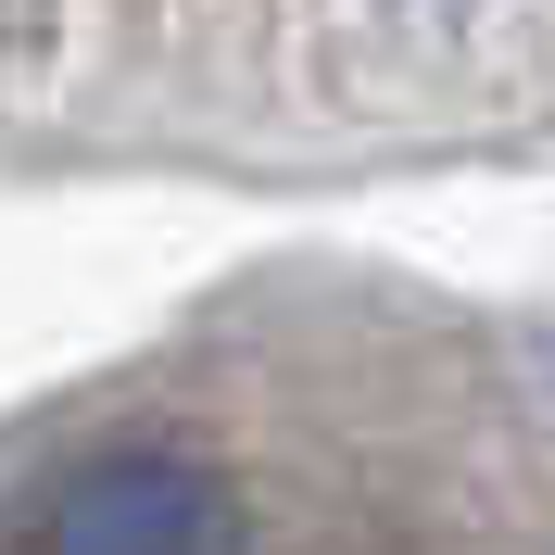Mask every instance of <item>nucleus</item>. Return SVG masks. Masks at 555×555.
Listing matches in <instances>:
<instances>
[{"label":"nucleus","mask_w":555,"mask_h":555,"mask_svg":"<svg viewBox=\"0 0 555 555\" xmlns=\"http://www.w3.org/2000/svg\"><path fill=\"white\" fill-rule=\"evenodd\" d=\"M13 555H241V505H228L215 467L127 442V454H89V467H64L38 492Z\"/></svg>","instance_id":"nucleus-1"}]
</instances>
